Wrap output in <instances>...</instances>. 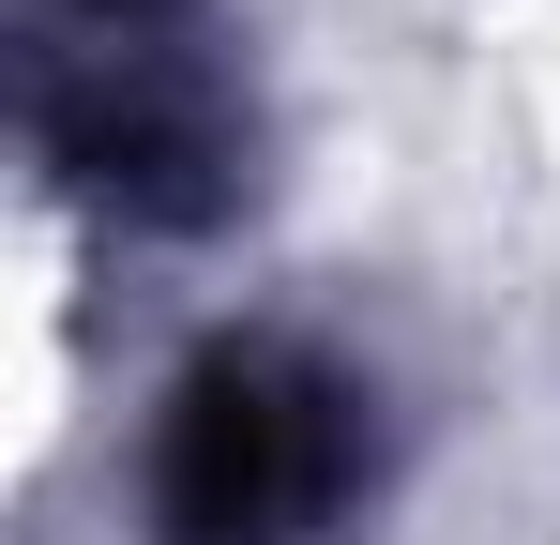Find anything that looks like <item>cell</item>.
Segmentation results:
<instances>
[{
	"mask_svg": "<svg viewBox=\"0 0 560 545\" xmlns=\"http://www.w3.org/2000/svg\"><path fill=\"white\" fill-rule=\"evenodd\" d=\"M378 500V394L303 334H212L152 394L137 531L152 545H334Z\"/></svg>",
	"mask_w": 560,
	"mask_h": 545,
	"instance_id": "6da1fadb",
	"label": "cell"
},
{
	"mask_svg": "<svg viewBox=\"0 0 560 545\" xmlns=\"http://www.w3.org/2000/svg\"><path fill=\"white\" fill-rule=\"evenodd\" d=\"M31 137L137 228L228 197V61L212 0H31Z\"/></svg>",
	"mask_w": 560,
	"mask_h": 545,
	"instance_id": "7a4b0ae2",
	"label": "cell"
}]
</instances>
